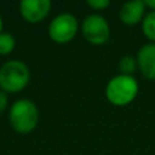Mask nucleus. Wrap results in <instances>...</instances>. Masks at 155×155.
<instances>
[{
    "label": "nucleus",
    "mask_w": 155,
    "mask_h": 155,
    "mask_svg": "<svg viewBox=\"0 0 155 155\" xmlns=\"http://www.w3.org/2000/svg\"><path fill=\"white\" fill-rule=\"evenodd\" d=\"M8 121L11 128L21 135L33 132L40 121V110L33 101L22 98L15 101L10 107Z\"/></svg>",
    "instance_id": "nucleus-1"
},
{
    "label": "nucleus",
    "mask_w": 155,
    "mask_h": 155,
    "mask_svg": "<svg viewBox=\"0 0 155 155\" xmlns=\"http://www.w3.org/2000/svg\"><path fill=\"white\" fill-rule=\"evenodd\" d=\"M31 72L26 63L10 60L0 67V90L5 94H16L29 86Z\"/></svg>",
    "instance_id": "nucleus-2"
},
{
    "label": "nucleus",
    "mask_w": 155,
    "mask_h": 155,
    "mask_svg": "<svg viewBox=\"0 0 155 155\" xmlns=\"http://www.w3.org/2000/svg\"><path fill=\"white\" fill-rule=\"evenodd\" d=\"M139 93V83L135 76L118 75L113 76L105 88V97L114 106H127L132 104Z\"/></svg>",
    "instance_id": "nucleus-3"
},
{
    "label": "nucleus",
    "mask_w": 155,
    "mask_h": 155,
    "mask_svg": "<svg viewBox=\"0 0 155 155\" xmlns=\"http://www.w3.org/2000/svg\"><path fill=\"white\" fill-rule=\"evenodd\" d=\"M80 29L79 21L75 15L70 12L59 14L48 26V35L53 42L59 45L68 44L76 37Z\"/></svg>",
    "instance_id": "nucleus-4"
},
{
    "label": "nucleus",
    "mask_w": 155,
    "mask_h": 155,
    "mask_svg": "<svg viewBox=\"0 0 155 155\" xmlns=\"http://www.w3.org/2000/svg\"><path fill=\"white\" fill-rule=\"evenodd\" d=\"M82 35L91 45H105L110 38V25L101 14H90L80 25Z\"/></svg>",
    "instance_id": "nucleus-5"
},
{
    "label": "nucleus",
    "mask_w": 155,
    "mask_h": 155,
    "mask_svg": "<svg viewBox=\"0 0 155 155\" xmlns=\"http://www.w3.org/2000/svg\"><path fill=\"white\" fill-rule=\"evenodd\" d=\"M51 8L52 3L49 0H23L19 4V12L26 22L37 25L49 15Z\"/></svg>",
    "instance_id": "nucleus-6"
},
{
    "label": "nucleus",
    "mask_w": 155,
    "mask_h": 155,
    "mask_svg": "<svg viewBox=\"0 0 155 155\" xmlns=\"http://www.w3.org/2000/svg\"><path fill=\"white\" fill-rule=\"evenodd\" d=\"M146 14H147V7L144 0H131L120 7L118 18L125 26H136L142 25Z\"/></svg>",
    "instance_id": "nucleus-7"
},
{
    "label": "nucleus",
    "mask_w": 155,
    "mask_h": 155,
    "mask_svg": "<svg viewBox=\"0 0 155 155\" xmlns=\"http://www.w3.org/2000/svg\"><path fill=\"white\" fill-rule=\"evenodd\" d=\"M137 71L148 80H155V44L147 42L136 53Z\"/></svg>",
    "instance_id": "nucleus-8"
},
{
    "label": "nucleus",
    "mask_w": 155,
    "mask_h": 155,
    "mask_svg": "<svg viewBox=\"0 0 155 155\" xmlns=\"http://www.w3.org/2000/svg\"><path fill=\"white\" fill-rule=\"evenodd\" d=\"M142 33L148 42L155 44V11H147L142 22Z\"/></svg>",
    "instance_id": "nucleus-9"
},
{
    "label": "nucleus",
    "mask_w": 155,
    "mask_h": 155,
    "mask_svg": "<svg viewBox=\"0 0 155 155\" xmlns=\"http://www.w3.org/2000/svg\"><path fill=\"white\" fill-rule=\"evenodd\" d=\"M118 71L121 75H128V76H134V74L137 71V63H136V57L131 56V54H125L118 61Z\"/></svg>",
    "instance_id": "nucleus-10"
},
{
    "label": "nucleus",
    "mask_w": 155,
    "mask_h": 155,
    "mask_svg": "<svg viewBox=\"0 0 155 155\" xmlns=\"http://www.w3.org/2000/svg\"><path fill=\"white\" fill-rule=\"evenodd\" d=\"M16 41L11 33H4L0 34V56H7L15 49Z\"/></svg>",
    "instance_id": "nucleus-11"
},
{
    "label": "nucleus",
    "mask_w": 155,
    "mask_h": 155,
    "mask_svg": "<svg viewBox=\"0 0 155 155\" xmlns=\"http://www.w3.org/2000/svg\"><path fill=\"white\" fill-rule=\"evenodd\" d=\"M86 4L94 11H104L110 5L109 0H87Z\"/></svg>",
    "instance_id": "nucleus-12"
},
{
    "label": "nucleus",
    "mask_w": 155,
    "mask_h": 155,
    "mask_svg": "<svg viewBox=\"0 0 155 155\" xmlns=\"http://www.w3.org/2000/svg\"><path fill=\"white\" fill-rule=\"evenodd\" d=\"M8 106V94H5L4 91L0 90V114L7 109Z\"/></svg>",
    "instance_id": "nucleus-13"
},
{
    "label": "nucleus",
    "mask_w": 155,
    "mask_h": 155,
    "mask_svg": "<svg viewBox=\"0 0 155 155\" xmlns=\"http://www.w3.org/2000/svg\"><path fill=\"white\" fill-rule=\"evenodd\" d=\"M146 7L150 11H155V0H144Z\"/></svg>",
    "instance_id": "nucleus-14"
},
{
    "label": "nucleus",
    "mask_w": 155,
    "mask_h": 155,
    "mask_svg": "<svg viewBox=\"0 0 155 155\" xmlns=\"http://www.w3.org/2000/svg\"><path fill=\"white\" fill-rule=\"evenodd\" d=\"M3 33V18H2V15H0V34Z\"/></svg>",
    "instance_id": "nucleus-15"
}]
</instances>
